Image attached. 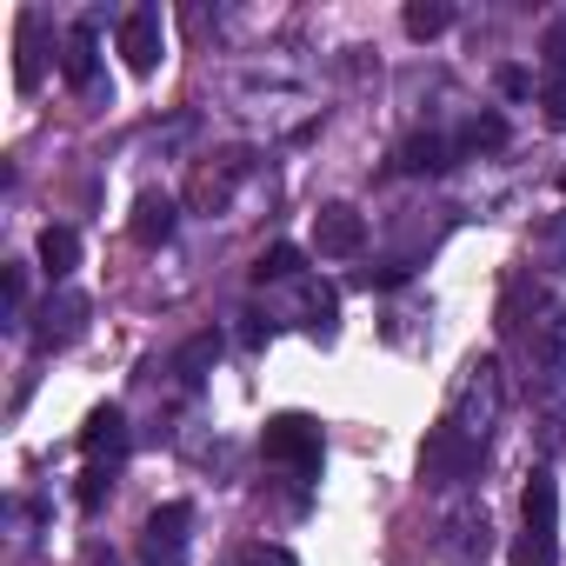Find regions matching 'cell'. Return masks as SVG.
<instances>
[{
  "mask_svg": "<svg viewBox=\"0 0 566 566\" xmlns=\"http://www.w3.org/2000/svg\"><path fill=\"white\" fill-rule=\"evenodd\" d=\"M526 533L513 539V566H559V480L546 473V467H533V480H526Z\"/></svg>",
  "mask_w": 566,
  "mask_h": 566,
  "instance_id": "obj_1",
  "label": "cell"
},
{
  "mask_svg": "<svg viewBox=\"0 0 566 566\" xmlns=\"http://www.w3.org/2000/svg\"><path fill=\"white\" fill-rule=\"evenodd\" d=\"M260 453L273 467H287V473H321V460H327L321 420H307V413H273L266 433H260Z\"/></svg>",
  "mask_w": 566,
  "mask_h": 566,
  "instance_id": "obj_2",
  "label": "cell"
},
{
  "mask_svg": "<svg viewBox=\"0 0 566 566\" xmlns=\"http://www.w3.org/2000/svg\"><path fill=\"white\" fill-rule=\"evenodd\" d=\"M500 407H506L500 367H493V360H467V374H460V387H453V407H447V420H453V427H467L473 440H486V427L500 420Z\"/></svg>",
  "mask_w": 566,
  "mask_h": 566,
  "instance_id": "obj_3",
  "label": "cell"
},
{
  "mask_svg": "<svg viewBox=\"0 0 566 566\" xmlns=\"http://www.w3.org/2000/svg\"><path fill=\"white\" fill-rule=\"evenodd\" d=\"M473 467H480V440L467 427L440 420L427 433V447H420V480L427 486H460V480H473Z\"/></svg>",
  "mask_w": 566,
  "mask_h": 566,
  "instance_id": "obj_4",
  "label": "cell"
},
{
  "mask_svg": "<svg viewBox=\"0 0 566 566\" xmlns=\"http://www.w3.org/2000/svg\"><path fill=\"white\" fill-rule=\"evenodd\" d=\"M187 526H193V506H187V500L154 506L147 526H140V553H147V566H180V559H187Z\"/></svg>",
  "mask_w": 566,
  "mask_h": 566,
  "instance_id": "obj_5",
  "label": "cell"
},
{
  "mask_svg": "<svg viewBox=\"0 0 566 566\" xmlns=\"http://www.w3.org/2000/svg\"><path fill=\"white\" fill-rule=\"evenodd\" d=\"M87 294H74V287H54L48 294V307H41V327H34V340L41 347H74L81 334H87Z\"/></svg>",
  "mask_w": 566,
  "mask_h": 566,
  "instance_id": "obj_6",
  "label": "cell"
},
{
  "mask_svg": "<svg viewBox=\"0 0 566 566\" xmlns=\"http://www.w3.org/2000/svg\"><path fill=\"white\" fill-rule=\"evenodd\" d=\"M160 54H167V28H160V14H154V8H134V14L120 21V61H127L134 74H154Z\"/></svg>",
  "mask_w": 566,
  "mask_h": 566,
  "instance_id": "obj_7",
  "label": "cell"
},
{
  "mask_svg": "<svg viewBox=\"0 0 566 566\" xmlns=\"http://www.w3.org/2000/svg\"><path fill=\"white\" fill-rule=\"evenodd\" d=\"M314 247H321L327 260L360 253V247H367V220H360V207H347V200L321 207V213H314Z\"/></svg>",
  "mask_w": 566,
  "mask_h": 566,
  "instance_id": "obj_8",
  "label": "cell"
},
{
  "mask_svg": "<svg viewBox=\"0 0 566 566\" xmlns=\"http://www.w3.org/2000/svg\"><path fill=\"white\" fill-rule=\"evenodd\" d=\"M81 453H87L94 467H120V460H127V413H120L114 400L87 413V427H81Z\"/></svg>",
  "mask_w": 566,
  "mask_h": 566,
  "instance_id": "obj_9",
  "label": "cell"
},
{
  "mask_svg": "<svg viewBox=\"0 0 566 566\" xmlns=\"http://www.w3.org/2000/svg\"><path fill=\"white\" fill-rule=\"evenodd\" d=\"M174 220H180V200L154 187V193H140V200H134V220H127V227H134V240H140V247H167V240H174Z\"/></svg>",
  "mask_w": 566,
  "mask_h": 566,
  "instance_id": "obj_10",
  "label": "cell"
},
{
  "mask_svg": "<svg viewBox=\"0 0 566 566\" xmlns=\"http://www.w3.org/2000/svg\"><path fill=\"white\" fill-rule=\"evenodd\" d=\"M61 74H67V87H81V94H94V87H101V61H94V21H74V28H67Z\"/></svg>",
  "mask_w": 566,
  "mask_h": 566,
  "instance_id": "obj_11",
  "label": "cell"
},
{
  "mask_svg": "<svg viewBox=\"0 0 566 566\" xmlns=\"http://www.w3.org/2000/svg\"><path fill=\"white\" fill-rule=\"evenodd\" d=\"M14 87H21V94L41 87V14H34V8L14 14Z\"/></svg>",
  "mask_w": 566,
  "mask_h": 566,
  "instance_id": "obj_12",
  "label": "cell"
},
{
  "mask_svg": "<svg viewBox=\"0 0 566 566\" xmlns=\"http://www.w3.org/2000/svg\"><path fill=\"white\" fill-rule=\"evenodd\" d=\"M34 253H41V273L54 280V287H67V273L81 266V233H74V227H48Z\"/></svg>",
  "mask_w": 566,
  "mask_h": 566,
  "instance_id": "obj_13",
  "label": "cell"
},
{
  "mask_svg": "<svg viewBox=\"0 0 566 566\" xmlns=\"http://www.w3.org/2000/svg\"><path fill=\"white\" fill-rule=\"evenodd\" d=\"M240 174H247L240 154H227V167H200V174H193V207H200V213H220V207L233 200V180H240Z\"/></svg>",
  "mask_w": 566,
  "mask_h": 566,
  "instance_id": "obj_14",
  "label": "cell"
},
{
  "mask_svg": "<svg viewBox=\"0 0 566 566\" xmlns=\"http://www.w3.org/2000/svg\"><path fill=\"white\" fill-rule=\"evenodd\" d=\"M301 273H307V253H301V247H287V240L266 247V253L253 260V280H260V287H273V280H301Z\"/></svg>",
  "mask_w": 566,
  "mask_h": 566,
  "instance_id": "obj_15",
  "label": "cell"
},
{
  "mask_svg": "<svg viewBox=\"0 0 566 566\" xmlns=\"http://www.w3.org/2000/svg\"><path fill=\"white\" fill-rule=\"evenodd\" d=\"M400 167H407V174H440V167H453V147H447L440 134H413V140L400 147Z\"/></svg>",
  "mask_w": 566,
  "mask_h": 566,
  "instance_id": "obj_16",
  "label": "cell"
},
{
  "mask_svg": "<svg viewBox=\"0 0 566 566\" xmlns=\"http://www.w3.org/2000/svg\"><path fill=\"white\" fill-rule=\"evenodd\" d=\"M453 28V8H447V0H413V8H407V34L413 41H433V34H447Z\"/></svg>",
  "mask_w": 566,
  "mask_h": 566,
  "instance_id": "obj_17",
  "label": "cell"
},
{
  "mask_svg": "<svg viewBox=\"0 0 566 566\" xmlns=\"http://www.w3.org/2000/svg\"><path fill=\"white\" fill-rule=\"evenodd\" d=\"M301 307H307V327L327 340V334H334V321H340V301H334V287H301Z\"/></svg>",
  "mask_w": 566,
  "mask_h": 566,
  "instance_id": "obj_18",
  "label": "cell"
},
{
  "mask_svg": "<svg viewBox=\"0 0 566 566\" xmlns=\"http://www.w3.org/2000/svg\"><path fill=\"white\" fill-rule=\"evenodd\" d=\"M460 147H467V154H493V147H506V120H500V114H480V120H467Z\"/></svg>",
  "mask_w": 566,
  "mask_h": 566,
  "instance_id": "obj_19",
  "label": "cell"
},
{
  "mask_svg": "<svg viewBox=\"0 0 566 566\" xmlns=\"http://www.w3.org/2000/svg\"><path fill=\"white\" fill-rule=\"evenodd\" d=\"M227 566H294V553H287V546H266V539H253V546H240Z\"/></svg>",
  "mask_w": 566,
  "mask_h": 566,
  "instance_id": "obj_20",
  "label": "cell"
},
{
  "mask_svg": "<svg viewBox=\"0 0 566 566\" xmlns=\"http://www.w3.org/2000/svg\"><path fill=\"white\" fill-rule=\"evenodd\" d=\"M213 354H220V340H213V334H200V340H193V347H187V354H180V380H187V387H193V380H200V367H207V360H213Z\"/></svg>",
  "mask_w": 566,
  "mask_h": 566,
  "instance_id": "obj_21",
  "label": "cell"
},
{
  "mask_svg": "<svg viewBox=\"0 0 566 566\" xmlns=\"http://www.w3.org/2000/svg\"><path fill=\"white\" fill-rule=\"evenodd\" d=\"M0 301H8V321H21V307H28V280H21V266L0 273Z\"/></svg>",
  "mask_w": 566,
  "mask_h": 566,
  "instance_id": "obj_22",
  "label": "cell"
},
{
  "mask_svg": "<svg viewBox=\"0 0 566 566\" xmlns=\"http://www.w3.org/2000/svg\"><path fill=\"white\" fill-rule=\"evenodd\" d=\"M107 486H114V467H87V473H81V506H101Z\"/></svg>",
  "mask_w": 566,
  "mask_h": 566,
  "instance_id": "obj_23",
  "label": "cell"
},
{
  "mask_svg": "<svg viewBox=\"0 0 566 566\" xmlns=\"http://www.w3.org/2000/svg\"><path fill=\"white\" fill-rule=\"evenodd\" d=\"M546 120L566 127V74H546Z\"/></svg>",
  "mask_w": 566,
  "mask_h": 566,
  "instance_id": "obj_24",
  "label": "cell"
},
{
  "mask_svg": "<svg viewBox=\"0 0 566 566\" xmlns=\"http://www.w3.org/2000/svg\"><path fill=\"white\" fill-rule=\"evenodd\" d=\"M500 94H513V101L533 94V74H526V67H506V74H500Z\"/></svg>",
  "mask_w": 566,
  "mask_h": 566,
  "instance_id": "obj_25",
  "label": "cell"
},
{
  "mask_svg": "<svg viewBox=\"0 0 566 566\" xmlns=\"http://www.w3.org/2000/svg\"><path fill=\"white\" fill-rule=\"evenodd\" d=\"M559 193H566V174H559Z\"/></svg>",
  "mask_w": 566,
  "mask_h": 566,
  "instance_id": "obj_26",
  "label": "cell"
}]
</instances>
